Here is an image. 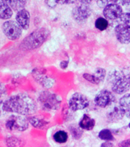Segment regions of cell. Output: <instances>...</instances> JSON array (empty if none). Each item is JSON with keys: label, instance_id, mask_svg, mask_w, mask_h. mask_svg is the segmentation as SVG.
Wrapping results in <instances>:
<instances>
[{"label": "cell", "instance_id": "3", "mask_svg": "<svg viewBox=\"0 0 130 147\" xmlns=\"http://www.w3.org/2000/svg\"><path fill=\"white\" fill-rule=\"evenodd\" d=\"M107 80L112 87V90L116 94H123L129 90L130 84L119 71H110L108 74Z\"/></svg>", "mask_w": 130, "mask_h": 147}, {"label": "cell", "instance_id": "31", "mask_svg": "<svg viewBox=\"0 0 130 147\" xmlns=\"http://www.w3.org/2000/svg\"><path fill=\"white\" fill-rule=\"evenodd\" d=\"M6 93V88H5V86L4 84L0 82V98L3 96Z\"/></svg>", "mask_w": 130, "mask_h": 147}, {"label": "cell", "instance_id": "38", "mask_svg": "<svg viewBox=\"0 0 130 147\" xmlns=\"http://www.w3.org/2000/svg\"><path fill=\"white\" fill-rule=\"evenodd\" d=\"M129 13H130V11H129Z\"/></svg>", "mask_w": 130, "mask_h": 147}, {"label": "cell", "instance_id": "36", "mask_svg": "<svg viewBox=\"0 0 130 147\" xmlns=\"http://www.w3.org/2000/svg\"><path fill=\"white\" fill-rule=\"evenodd\" d=\"M129 128H130V123H129Z\"/></svg>", "mask_w": 130, "mask_h": 147}, {"label": "cell", "instance_id": "37", "mask_svg": "<svg viewBox=\"0 0 130 147\" xmlns=\"http://www.w3.org/2000/svg\"><path fill=\"white\" fill-rule=\"evenodd\" d=\"M0 115H1V109H0Z\"/></svg>", "mask_w": 130, "mask_h": 147}, {"label": "cell", "instance_id": "19", "mask_svg": "<svg viewBox=\"0 0 130 147\" xmlns=\"http://www.w3.org/2000/svg\"><path fill=\"white\" fill-rule=\"evenodd\" d=\"M53 138H54V140L56 142H58V143H64V142H66L67 141L68 135H67V133L65 131L59 130L54 134Z\"/></svg>", "mask_w": 130, "mask_h": 147}, {"label": "cell", "instance_id": "18", "mask_svg": "<svg viewBox=\"0 0 130 147\" xmlns=\"http://www.w3.org/2000/svg\"><path fill=\"white\" fill-rule=\"evenodd\" d=\"M28 122L32 126L38 129H44L48 124V121L37 117H31L28 118Z\"/></svg>", "mask_w": 130, "mask_h": 147}, {"label": "cell", "instance_id": "26", "mask_svg": "<svg viewBox=\"0 0 130 147\" xmlns=\"http://www.w3.org/2000/svg\"><path fill=\"white\" fill-rule=\"evenodd\" d=\"M83 78H84L85 80H87V81L94 84H99V82L96 80V79L95 78V77L94 76V74H90L85 73L83 74Z\"/></svg>", "mask_w": 130, "mask_h": 147}, {"label": "cell", "instance_id": "30", "mask_svg": "<svg viewBox=\"0 0 130 147\" xmlns=\"http://www.w3.org/2000/svg\"><path fill=\"white\" fill-rule=\"evenodd\" d=\"M119 147H130V139L121 141L119 143Z\"/></svg>", "mask_w": 130, "mask_h": 147}, {"label": "cell", "instance_id": "5", "mask_svg": "<svg viewBox=\"0 0 130 147\" xmlns=\"http://www.w3.org/2000/svg\"><path fill=\"white\" fill-rule=\"evenodd\" d=\"M28 119L22 115H11L5 123V127L9 130L25 131L28 128Z\"/></svg>", "mask_w": 130, "mask_h": 147}, {"label": "cell", "instance_id": "21", "mask_svg": "<svg viewBox=\"0 0 130 147\" xmlns=\"http://www.w3.org/2000/svg\"><path fill=\"white\" fill-rule=\"evenodd\" d=\"M69 129L73 138H74L75 140H79L82 136L83 129L80 126H76V125H71L69 126Z\"/></svg>", "mask_w": 130, "mask_h": 147}, {"label": "cell", "instance_id": "15", "mask_svg": "<svg viewBox=\"0 0 130 147\" xmlns=\"http://www.w3.org/2000/svg\"><path fill=\"white\" fill-rule=\"evenodd\" d=\"M12 9L5 1H0V19H9L12 16Z\"/></svg>", "mask_w": 130, "mask_h": 147}, {"label": "cell", "instance_id": "32", "mask_svg": "<svg viewBox=\"0 0 130 147\" xmlns=\"http://www.w3.org/2000/svg\"><path fill=\"white\" fill-rule=\"evenodd\" d=\"M45 3L47 4V5H48L49 8H55L57 4V2H55V1H51V0H50V1H46Z\"/></svg>", "mask_w": 130, "mask_h": 147}, {"label": "cell", "instance_id": "33", "mask_svg": "<svg viewBox=\"0 0 130 147\" xmlns=\"http://www.w3.org/2000/svg\"><path fill=\"white\" fill-rule=\"evenodd\" d=\"M68 61H61L60 63V67H61L62 69H66L67 65H68Z\"/></svg>", "mask_w": 130, "mask_h": 147}, {"label": "cell", "instance_id": "8", "mask_svg": "<svg viewBox=\"0 0 130 147\" xmlns=\"http://www.w3.org/2000/svg\"><path fill=\"white\" fill-rule=\"evenodd\" d=\"M116 101V96L112 92L103 90L96 94L94 99V102L96 106L101 108H106L110 107Z\"/></svg>", "mask_w": 130, "mask_h": 147}, {"label": "cell", "instance_id": "27", "mask_svg": "<svg viewBox=\"0 0 130 147\" xmlns=\"http://www.w3.org/2000/svg\"><path fill=\"white\" fill-rule=\"evenodd\" d=\"M120 21H121L122 24H126V25H129L130 24V13L129 12H125L120 17Z\"/></svg>", "mask_w": 130, "mask_h": 147}, {"label": "cell", "instance_id": "29", "mask_svg": "<svg viewBox=\"0 0 130 147\" xmlns=\"http://www.w3.org/2000/svg\"><path fill=\"white\" fill-rule=\"evenodd\" d=\"M114 1H98L97 2V5H98L100 7H104L105 8L106 6H107L108 5L111 4Z\"/></svg>", "mask_w": 130, "mask_h": 147}, {"label": "cell", "instance_id": "13", "mask_svg": "<svg viewBox=\"0 0 130 147\" xmlns=\"http://www.w3.org/2000/svg\"><path fill=\"white\" fill-rule=\"evenodd\" d=\"M16 22L23 29H28L30 25V13L26 9H22L16 15Z\"/></svg>", "mask_w": 130, "mask_h": 147}, {"label": "cell", "instance_id": "20", "mask_svg": "<svg viewBox=\"0 0 130 147\" xmlns=\"http://www.w3.org/2000/svg\"><path fill=\"white\" fill-rule=\"evenodd\" d=\"M7 3L9 5V6L11 7V9L18 12L21 10L24 9V7L26 5L27 2L26 1H8Z\"/></svg>", "mask_w": 130, "mask_h": 147}, {"label": "cell", "instance_id": "11", "mask_svg": "<svg viewBox=\"0 0 130 147\" xmlns=\"http://www.w3.org/2000/svg\"><path fill=\"white\" fill-rule=\"evenodd\" d=\"M32 75L37 82L39 83L44 88L48 89V88L52 87L53 85L55 84V80L47 75L45 71L44 70L35 69L32 71Z\"/></svg>", "mask_w": 130, "mask_h": 147}, {"label": "cell", "instance_id": "25", "mask_svg": "<svg viewBox=\"0 0 130 147\" xmlns=\"http://www.w3.org/2000/svg\"><path fill=\"white\" fill-rule=\"evenodd\" d=\"M106 70L103 68H97L95 71V73L94 74V76L95 77V78L96 79V80L98 81L99 84L101 82V81H103L104 80V78H105V76H106Z\"/></svg>", "mask_w": 130, "mask_h": 147}, {"label": "cell", "instance_id": "2", "mask_svg": "<svg viewBox=\"0 0 130 147\" xmlns=\"http://www.w3.org/2000/svg\"><path fill=\"white\" fill-rule=\"evenodd\" d=\"M48 29L41 28L32 32L22 42V46L28 50H33L41 47L49 37Z\"/></svg>", "mask_w": 130, "mask_h": 147}, {"label": "cell", "instance_id": "23", "mask_svg": "<svg viewBox=\"0 0 130 147\" xmlns=\"http://www.w3.org/2000/svg\"><path fill=\"white\" fill-rule=\"evenodd\" d=\"M99 138L105 141H112L114 140V137L112 135V132L108 129H104L99 133Z\"/></svg>", "mask_w": 130, "mask_h": 147}, {"label": "cell", "instance_id": "34", "mask_svg": "<svg viewBox=\"0 0 130 147\" xmlns=\"http://www.w3.org/2000/svg\"><path fill=\"white\" fill-rule=\"evenodd\" d=\"M100 147H114V145L111 142H105L102 143Z\"/></svg>", "mask_w": 130, "mask_h": 147}, {"label": "cell", "instance_id": "12", "mask_svg": "<svg viewBox=\"0 0 130 147\" xmlns=\"http://www.w3.org/2000/svg\"><path fill=\"white\" fill-rule=\"evenodd\" d=\"M115 34L120 43L129 44L130 42V25L122 23L118 25L115 28Z\"/></svg>", "mask_w": 130, "mask_h": 147}, {"label": "cell", "instance_id": "28", "mask_svg": "<svg viewBox=\"0 0 130 147\" xmlns=\"http://www.w3.org/2000/svg\"><path fill=\"white\" fill-rule=\"evenodd\" d=\"M123 75L124 76V78H126V80L128 81V83L130 84V67H126L124 68L123 71Z\"/></svg>", "mask_w": 130, "mask_h": 147}, {"label": "cell", "instance_id": "10", "mask_svg": "<svg viewBox=\"0 0 130 147\" xmlns=\"http://www.w3.org/2000/svg\"><path fill=\"white\" fill-rule=\"evenodd\" d=\"M92 13L91 9L88 5L81 4L73 8L72 10V16L74 20L78 22H82L87 20Z\"/></svg>", "mask_w": 130, "mask_h": 147}, {"label": "cell", "instance_id": "14", "mask_svg": "<svg viewBox=\"0 0 130 147\" xmlns=\"http://www.w3.org/2000/svg\"><path fill=\"white\" fill-rule=\"evenodd\" d=\"M125 113L119 106H117L107 115V119L110 122L115 123L123 118Z\"/></svg>", "mask_w": 130, "mask_h": 147}, {"label": "cell", "instance_id": "17", "mask_svg": "<svg viewBox=\"0 0 130 147\" xmlns=\"http://www.w3.org/2000/svg\"><path fill=\"white\" fill-rule=\"evenodd\" d=\"M119 107L123 109L126 117L130 118V94H125L120 98Z\"/></svg>", "mask_w": 130, "mask_h": 147}, {"label": "cell", "instance_id": "24", "mask_svg": "<svg viewBox=\"0 0 130 147\" xmlns=\"http://www.w3.org/2000/svg\"><path fill=\"white\" fill-rule=\"evenodd\" d=\"M109 26V22L105 18L100 17L95 22V27L100 31H105Z\"/></svg>", "mask_w": 130, "mask_h": 147}, {"label": "cell", "instance_id": "35", "mask_svg": "<svg viewBox=\"0 0 130 147\" xmlns=\"http://www.w3.org/2000/svg\"><path fill=\"white\" fill-rule=\"evenodd\" d=\"M60 4H73L75 3V1H62V2H57Z\"/></svg>", "mask_w": 130, "mask_h": 147}, {"label": "cell", "instance_id": "9", "mask_svg": "<svg viewBox=\"0 0 130 147\" xmlns=\"http://www.w3.org/2000/svg\"><path fill=\"white\" fill-rule=\"evenodd\" d=\"M123 14V9L120 5L117 4V2H114L111 4L108 5L103 9V16L109 20L115 21L120 18L122 15Z\"/></svg>", "mask_w": 130, "mask_h": 147}, {"label": "cell", "instance_id": "16", "mask_svg": "<svg viewBox=\"0 0 130 147\" xmlns=\"http://www.w3.org/2000/svg\"><path fill=\"white\" fill-rule=\"evenodd\" d=\"M95 126V119L91 118V117L87 114H84L83 116L82 119L79 122V126L82 129H86V130H91L93 129Z\"/></svg>", "mask_w": 130, "mask_h": 147}, {"label": "cell", "instance_id": "7", "mask_svg": "<svg viewBox=\"0 0 130 147\" xmlns=\"http://www.w3.org/2000/svg\"><path fill=\"white\" fill-rule=\"evenodd\" d=\"M89 100L87 96L80 93H75L69 100V108L73 111L84 110L89 106Z\"/></svg>", "mask_w": 130, "mask_h": 147}, {"label": "cell", "instance_id": "4", "mask_svg": "<svg viewBox=\"0 0 130 147\" xmlns=\"http://www.w3.org/2000/svg\"><path fill=\"white\" fill-rule=\"evenodd\" d=\"M38 101L42 109L46 111L57 110L61 105V98L49 91H42L38 96Z\"/></svg>", "mask_w": 130, "mask_h": 147}, {"label": "cell", "instance_id": "6", "mask_svg": "<svg viewBox=\"0 0 130 147\" xmlns=\"http://www.w3.org/2000/svg\"><path fill=\"white\" fill-rule=\"evenodd\" d=\"M2 28L5 35L11 41L18 40L22 34V28L15 21H7L2 24Z\"/></svg>", "mask_w": 130, "mask_h": 147}, {"label": "cell", "instance_id": "22", "mask_svg": "<svg viewBox=\"0 0 130 147\" xmlns=\"http://www.w3.org/2000/svg\"><path fill=\"white\" fill-rule=\"evenodd\" d=\"M6 145L8 147H22L23 142L22 140L17 137H9L6 140Z\"/></svg>", "mask_w": 130, "mask_h": 147}, {"label": "cell", "instance_id": "1", "mask_svg": "<svg viewBox=\"0 0 130 147\" xmlns=\"http://www.w3.org/2000/svg\"><path fill=\"white\" fill-rule=\"evenodd\" d=\"M5 112L15 113L19 115H32L36 112L37 104L32 97L26 94L11 96L2 104Z\"/></svg>", "mask_w": 130, "mask_h": 147}]
</instances>
